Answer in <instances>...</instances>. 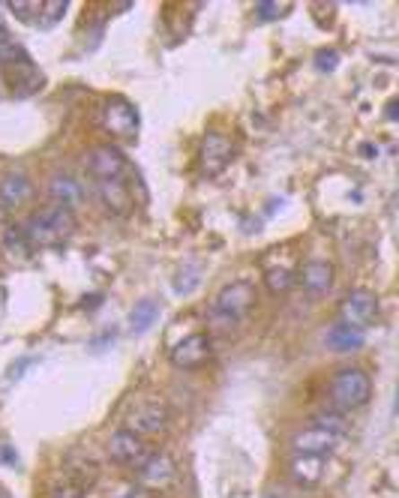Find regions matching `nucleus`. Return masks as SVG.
Here are the masks:
<instances>
[{
  "label": "nucleus",
  "instance_id": "9b49d317",
  "mask_svg": "<svg viewBox=\"0 0 399 498\" xmlns=\"http://www.w3.org/2000/svg\"><path fill=\"white\" fill-rule=\"evenodd\" d=\"M211 354H213L211 334H193V336L180 339V343L171 348L169 357L178 370H202V366L211 361Z\"/></svg>",
  "mask_w": 399,
  "mask_h": 498
},
{
  "label": "nucleus",
  "instance_id": "c756f323",
  "mask_svg": "<svg viewBox=\"0 0 399 498\" xmlns=\"http://www.w3.org/2000/svg\"><path fill=\"white\" fill-rule=\"evenodd\" d=\"M10 31H6V24L4 22H0V48H4V46H10Z\"/></svg>",
  "mask_w": 399,
  "mask_h": 498
},
{
  "label": "nucleus",
  "instance_id": "7c9ffc66",
  "mask_svg": "<svg viewBox=\"0 0 399 498\" xmlns=\"http://www.w3.org/2000/svg\"><path fill=\"white\" fill-rule=\"evenodd\" d=\"M262 498H294V495L285 493V489H271V493H265Z\"/></svg>",
  "mask_w": 399,
  "mask_h": 498
},
{
  "label": "nucleus",
  "instance_id": "ddd939ff",
  "mask_svg": "<svg viewBox=\"0 0 399 498\" xmlns=\"http://www.w3.org/2000/svg\"><path fill=\"white\" fill-rule=\"evenodd\" d=\"M336 444H340V435L327 432L322 426H307V430H298L291 435V450L309 453V457H327Z\"/></svg>",
  "mask_w": 399,
  "mask_h": 498
},
{
  "label": "nucleus",
  "instance_id": "423d86ee",
  "mask_svg": "<svg viewBox=\"0 0 399 498\" xmlns=\"http://www.w3.org/2000/svg\"><path fill=\"white\" fill-rule=\"evenodd\" d=\"M102 127H106L108 135L124 138V142H135V135H138V109L133 106V102H126V100H120V96H115V100H108L106 109H102Z\"/></svg>",
  "mask_w": 399,
  "mask_h": 498
},
{
  "label": "nucleus",
  "instance_id": "4468645a",
  "mask_svg": "<svg viewBox=\"0 0 399 498\" xmlns=\"http://www.w3.org/2000/svg\"><path fill=\"white\" fill-rule=\"evenodd\" d=\"M97 196H100L102 207L115 216H126L135 211V198H133V189H129V180L97 183Z\"/></svg>",
  "mask_w": 399,
  "mask_h": 498
},
{
  "label": "nucleus",
  "instance_id": "5701e85b",
  "mask_svg": "<svg viewBox=\"0 0 399 498\" xmlns=\"http://www.w3.org/2000/svg\"><path fill=\"white\" fill-rule=\"evenodd\" d=\"M265 283H267V288H271L273 294H282V292H289V288L294 285V274H291V270H285V267H273V270H267Z\"/></svg>",
  "mask_w": 399,
  "mask_h": 498
},
{
  "label": "nucleus",
  "instance_id": "6e6552de",
  "mask_svg": "<svg viewBox=\"0 0 399 498\" xmlns=\"http://www.w3.org/2000/svg\"><path fill=\"white\" fill-rule=\"evenodd\" d=\"M376 316H378V301H376V294L367 292V288H358V292H351L340 303V325L345 328L363 330L372 325Z\"/></svg>",
  "mask_w": 399,
  "mask_h": 498
},
{
  "label": "nucleus",
  "instance_id": "0eeeda50",
  "mask_svg": "<svg viewBox=\"0 0 399 498\" xmlns=\"http://www.w3.org/2000/svg\"><path fill=\"white\" fill-rule=\"evenodd\" d=\"M151 453H153L151 444H147L142 435H135V432H129V430L111 432V439H108V459L117 462V466L138 468L147 457H151Z\"/></svg>",
  "mask_w": 399,
  "mask_h": 498
},
{
  "label": "nucleus",
  "instance_id": "1a4fd4ad",
  "mask_svg": "<svg viewBox=\"0 0 399 498\" xmlns=\"http://www.w3.org/2000/svg\"><path fill=\"white\" fill-rule=\"evenodd\" d=\"M175 480H178V466L166 453H151L135 468V484L142 489H169Z\"/></svg>",
  "mask_w": 399,
  "mask_h": 498
},
{
  "label": "nucleus",
  "instance_id": "6ab92c4d",
  "mask_svg": "<svg viewBox=\"0 0 399 498\" xmlns=\"http://www.w3.org/2000/svg\"><path fill=\"white\" fill-rule=\"evenodd\" d=\"M160 319V303L156 301H142V303H135L133 312H129V334H144V330H151L153 328V321Z\"/></svg>",
  "mask_w": 399,
  "mask_h": 498
},
{
  "label": "nucleus",
  "instance_id": "7ed1b4c3",
  "mask_svg": "<svg viewBox=\"0 0 399 498\" xmlns=\"http://www.w3.org/2000/svg\"><path fill=\"white\" fill-rule=\"evenodd\" d=\"M369 397H372V381L358 366H345V370H340L331 379V403L340 412H351V408L367 406Z\"/></svg>",
  "mask_w": 399,
  "mask_h": 498
},
{
  "label": "nucleus",
  "instance_id": "f257e3e1",
  "mask_svg": "<svg viewBox=\"0 0 399 498\" xmlns=\"http://www.w3.org/2000/svg\"><path fill=\"white\" fill-rule=\"evenodd\" d=\"M256 307V285L253 283H229L220 288V294L213 297L211 310H207V328L213 334H229L244 321Z\"/></svg>",
  "mask_w": 399,
  "mask_h": 498
},
{
  "label": "nucleus",
  "instance_id": "aec40b11",
  "mask_svg": "<svg viewBox=\"0 0 399 498\" xmlns=\"http://www.w3.org/2000/svg\"><path fill=\"white\" fill-rule=\"evenodd\" d=\"M363 343H367L363 330H354L345 325H334L331 330H327V345L336 348V352H354V348H360Z\"/></svg>",
  "mask_w": 399,
  "mask_h": 498
},
{
  "label": "nucleus",
  "instance_id": "f03ea898",
  "mask_svg": "<svg viewBox=\"0 0 399 498\" xmlns=\"http://www.w3.org/2000/svg\"><path fill=\"white\" fill-rule=\"evenodd\" d=\"M28 240L30 247H60L73 238L75 232V216L69 207L48 205L42 207L39 214H33V220L28 223Z\"/></svg>",
  "mask_w": 399,
  "mask_h": 498
},
{
  "label": "nucleus",
  "instance_id": "a878e982",
  "mask_svg": "<svg viewBox=\"0 0 399 498\" xmlns=\"http://www.w3.org/2000/svg\"><path fill=\"white\" fill-rule=\"evenodd\" d=\"M66 10H69L66 0H64V4H60V0H55V4H42V19H39V24H42V28H51V24H57L60 19H64Z\"/></svg>",
  "mask_w": 399,
  "mask_h": 498
},
{
  "label": "nucleus",
  "instance_id": "a211bd4d",
  "mask_svg": "<svg viewBox=\"0 0 399 498\" xmlns=\"http://www.w3.org/2000/svg\"><path fill=\"white\" fill-rule=\"evenodd\" d=\"M48 196H51V202L55 205L69 207V211H73V207L82 202L84 187L73 178V174L57 171V174H51V180H48Z\"/></svg>",
  "mask_w": 399,
  "mask_h": 498
},
{
  "label": "nucleus",
  "instance_id": "20e7f679",
  "mask_svg": "<svg viewBox=\"0 0 399 498\" xmlns=\"http://www.w3.org/2000/svg\"><path fill=\"white\" fill-rule=\"evenodd\" d=\"M171 424V412L166 403H160V399H144V403L133 406L126 412V421H124V430L142 435V439H147V435H160L166 432Z\"/></svg>",
  "mask_w": 399,
  "mask_h": 498
},
{
  "label": "nucleus",
  "instance_id": "dca6fc26",
  "mask_svg": "<svg viewBox=\"0 0 399 498\" xmlns=\"http://www.w3.org/2000/svg\"><path fill=\"white\" fill-rule=\"evenodd\" d=\"M300 285L307 288L312 297H322L331 292L334 285V265L322 258H312L300 267Z\"/></svg>",
  "mask_w": 399,
  "mask_h": 498
},
{
  "label": "nucleus",
  "instance_id": "cd10ccee",
  "mask_svg": "<svg viewBox=\"0 0 399 498\" xmlns=\"http://www.w3.org/2000/svg\"><path fill=\"white\" fill-rule=\"evenodd\" d=\"M316 64L318 69H325V73H331V69H336V64H340V55L331 48V51H318L316 55Z\"/></svg>",
  "mask_w": 399,
  "mask_h": 498
},
{
  "label": "nucleus",
  "instance_id": "bb28decb",
  "mask_svg": "<svg viewBox=\"0 0 399 498\" xmlns=\"http://www.w3.org/2000/svg\"><path fill=\"white\" fill-rule=\"evenodd\" d=\"M48 498H84V489L78 484H60L48 493Z\"/></svg>",
  "mask_w": 399,
  "mask_h": 498
},
{
  "label": "nucleus",
  "instance_id": "b1692460",
  "mask_svg": "<svg viewBox=\"0 0 399 498\" xmlns=\"http://www.w3.org/2000/svg\"><path fill=\"white\" fill-rule=\"evenodd\" d=\"M291 13V4H273V0H265V4H256V19L258 22H276L282 15Z\"/></svg>",
  "mask_w": 399,
  "mask_h": 498
},
{
  "label": "nucleus",
  "instance_id": "4be33fe9",
  "mask_svg": "<svg viewBox=\"0 0 399 498\" xmlns=\"http://www.w3.org/2000/svg\"><path fill=\"white\" fill-rule=\"evenodd\" d=\"M10 13L15 15V19H22L24 24H39V19H42V4H37V0H33V4H24V0H13Z\"/></svg>",
  "mask_w": 399,
  "mask_h": 498
},
{
  "label": "nucleus",
  "instance_id": "9d476101",
  "mask_svg": "<svg viewBox=\"0 0 399 498\" xmlns=\"http://www.w3.org/2000/svg\"><path fill=\"white\" fill-rule=\"evenodd\" d=\"M4 75H6V84L13 87V93H19V96H30L33 91H39V84H42L39 66L33 64L24 51L10 60H4Z\"/></svg>",
  "mask_w": 399,
  "mask_h": 498
},
{
  "label": "nucleus",
  "instance_id": "f3484780",
  "mask_svg": "<svg viewBox=\"0 0 399 498\" xmlns=\"http://www.w3.org/2000/svg\"><path fill=\"white\" fill-rule=\"evenodd\" d=\"M33 196V180L24 171H6L0 178V202L6 207H22L24 202H30Z\"/></svg>",
  "mask_w": 399,
  "mask_h": 498
},
{
  "label": "nucleus",
  "instance_id": "39448f33",
  "mask_svg": "<svg viewBox=\"0 0 399 498\" xmlns=\"http://www.w3.org/2000/svg\"><path fill=\"white\" fill-rule=\"evenodd\" d=\"M84 165H88L91 178L97 183H106V180H129V162L126 156L117 151V147L111 144H100V147H91L88 156H84Z\"/></svg>",
  "mask_w": 399,
  "mask_h": 498
},
{
  "label": "nucleus",
  "instance_id": "f8f14e48",
  "mask_svg": "<svg viewBox=\"0 0 399 498\" xmlns=\"http://www.w3.org/2000/svg\"><path fill=\"white\" fill-rule=\"evenodd\" d=\"M231 153H234V147L222 133H207L202 138V171L207 174V178L222 174L225 169H229Z\"/></svg>",
  "mask_w": 399,
  "mask_h": 498
},
{
  "label": "nucleus",
  "instance_id": "412c9836",
  "mask_svg": "<svg viewBox=\"0 0 399 498\" xmlns=\"http://www.w3.org/2000/svg\"><path fill=\"white\" fill-rule=\"evenodd\" d=\"M4 249L10 252L13 258H28V256H30L28 232L19 229V225H10V229L4 232Z\"/></svg>",
  "mask_w": 399,
  "mask_h": 498
},
{
  "label": "nucleus",
  "instance_id": "c85d7f7f",
  "mask_svg": "<svg viewBox=\"0 0 399 498\" xmlns=\"http://www.w3.org/2000/svg\"><path fill=\"white\" fill-rule=\"evenodd\" d=\"M111 498H151V495H147V489H142L138 484H124Z\"/></svg>",
  "mask_w": 399,
  "mask_h": 498
},
{
  "label": "nucleus",
  "instance_id": "393cba45",
  "mask_svg": "<svg viewBox=\"0 0 399 498\" xmlns=\"http://www.w3.org/2000/svg\"><path fill=\"white\" fill-rule=\"evenodd\" d=\"M312 426H322V430H327V432H334V435H343L349 432V424H345V417L343 415H336V412H322L316 417V424Z\"/></svg>",
  "mask_w": 399,
  "mask_h": 498
},
{
  "label": "nucleus",
  "instance_id": "2eb2a0df",
  "mask_svg": "<svg viewBox=\"0 0 399 498\" xmlns=\"http://www.w3.org/2000/svg\"><path fill=\"white\" fill-rule=\"evenodd\" d=\"M289 475L298 486L316 489L325 480V457H309V453H294Z\"/></svg>",
  "mask_w": 399,
  "mask_h": 498
},
{
  "label": "nucleus",
  "instance_id": "2f4dec72",
  "mask_svg": "<svg viewBox=\"0 0 399 498\" xmlns=\"http://www.w3.org/2000/svg\"><path fill=\"white\" fill-rule=\"evenodd\" d=\"M387 118H390V120L396 118V102H390V106H387Z\"/></svg>",
  "mask_w": 399,
  "mask_h": 498
}]
</instances>
